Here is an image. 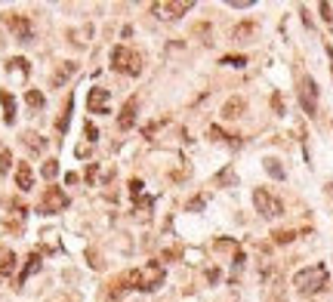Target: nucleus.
I'll list each match as a JSON object with an SVG mask.
<instances>
[{"instance_id": "obj_24", "label": "nucleus", "mask_w": 333, "mask_h": 302, "mask_svg": "<svg viewBox=\"0 0 333 302\" xmlns=\"http://www.w3.org/2000/svg\"><path fill=\"white\" fill-rule=\"evenodd\" d=\"M213 182H216V185H235V173H232V167H225Z\"/></svg>"}, {"instance_id": "obj_29", "label": "nucleus", "mask_w": 333, "mask_h": 302, "mask_svg": "<svg viewBox=\"0 0 333 302\" xmlns=\"http://www.w3.org/2000/svg\"><path fill=\"white\" fill-rule=\"evenodd\" d=\"M84 133H87V142H90V145H96V139H99V130L93 126V121H90V123L84 126Z\"/></svg>"}, {"instance_id": "obj_16", "label": "nucleus", "mask_w": 333, "mask_h": 302, "mask_svg": "<svg viewBox=\"0 0 333 302\" xmlns=\"http://www.w3.org/2000/svg\"><path fill=\"white\" fill-rule=\"evenodd\" d=\"M13 269H16V253L6 250V247H0V277H9Z\"/></svg>"}, {"instance_id": "obj_17", "label": "nucleus", "mask_w": 333, "mask_h": 302, "mask_svg": "<svg viewBox=\"0 0 333 302\" xmlns=\"http://www.w3.org/2000/svg\"><path fill=\"white\" fill-rule=\"evenodd\" d=\"M74 71H77V65H74V62H62V65H59V71L53 74V87H65V84H68V77H74Z\"/></svg>"}, {"instance_id": "obj_7", "label": "nucleus", "mask_w": 333, "mask_h": 302, "mask_svg": "<svg viewBox=\"0 0 333 302\" xmlns=\"http://www.w3.org/2000/svg\"><path fill=\"white\" fill-rule=\"evenodd\" d=\"M300 102H303V111L305 114H315L318 111V84L308 74L300 77Z\"/></svg>"}, {"instance_id": "obj_3", "label": "nucleus", "mask_w": 333, "mask_h": 302, "mask_svg": "<svg viewBox=\"0 0 333 302\" xmlns=\"http://www.w3.org/2000/svg\"><path fill=\"white\" fill-rule=\"evenodd\" d=\"M167 281V269L160 262H145L142 269H136V290H142V293H154V290Z\"/></svg>"}, {"instance_id": "obj_21", "label": "nucleus", "mask_w": 333, "mask_h": 302, "mask_svg": "<svg viewBox=\"0 0 333 302\" xmlns=\"http://www.w3.org/2000/svg\"><path fill=\"white\" fill-rule=\"evenodd\" d=\"M22 139H25V145H28L31 151H43V145H47V142H43V139H40L37 133H31V130H28L25 136H22Z\"/></svg>"}, {"instance_id": "obj_4", "label": "nucleus", "mask_w": 333, "mask_h": 302, "mask_svg": "<svg viewBox=\"0 0 333 302\" xmlns=\"http://www.w3.org/2000/svg\"><path fill=\"white\" fill-rule=\"evenodd\" d=\"M253 204H256V213L266 216V219H278L284 213V204L272 191H266V188H256L253 191Z\"/></svg>"}, {"instance_id": "obj_19", "label": "nucleus", "mask_w": 333, "mask_h": 302, "mask_svg": "<svg viewBox=\"0 0 333 302\" xmlns=\"http://www.w3.org/2000/svg\"><path fill=\"white\" fill-rule=\"evenodd\" d=\"M253 31H256L253 22H241V25H235V28H232V40H238V43H241V40H247Z\"/></svg>"}, {"instance_id": "obj_32", "label": "nucleus", "mask_w": 333, "mask_h": 302, "mask_svg": "<svg viewBox=\"0 0 333 302\" xmlns=\"http://www.w3.org/2000/svg\"><path fill=\"white\" fill-rule=\"evenodd\" d=\"M207 204V197H194V201L188 204V210H201V207Z\"/></svg>"}, {"instance_id": "obj_13", "label": "nucleus", "mask_w": 333, "mask_h": 302, "mask_svg": "<svg viewBox=\"0 0 333 302\" xmlns=\"http://www.w3.org/2000/svg\"><path fill=\"white\" fill-rule=\"evenodd\" d=\"M16 185H19V191H31L34 188V173L28 164H19L16 167Z\"/></svg>"}, {"instance_id": "obj_6", "label": "nucleus", "mask_w": 333, "mask_h": 302, "mask_svg": "<svg viewBox=\"0 0 333 302\" xmlns=\"http://www.w3.org/2000/svg\"><path fill=\"white\" fill-rule=\"evenodd\" d=\"M3 22H6V28L13 31L22 43H31V40H34V28H31L28 16H19V13H3Z\"/></svg>"}, {"instance_id": "obj_28", "label": "nucleus", "mask_w": 333, "mask_h": 302, "mask_svg": "<svg viewBox=\"0 0 333 302\" xmlns=\"http://www.w3.org/2000/svg\"><path fill=\"white\" fill-rule=\"evenodd\" d=\"M266 170L272 173L274 179H284V170H281V164H278V160H272V157H269V160H266Z\"/></svg>"}, {"instance_id": "obj_11", "label": "nucleus", "mask_w": 333, "mask_h": 302, "mask_svg": "<svg viewBox=\"0 0 333 302\" xmlns=\"http://www.w3.org/2000/svg\"><path fill=\"white\" fill-rule=\"evenodd\" d=\"M130 287H136V269H130V272H123L121 277H114L111 281V287H108V296L111 299H118V296H123Z\"/></svg>"}, {"instance_id": "obj_22", "label": "nucleus", "mask_w": 333, "mask_h": 302, "mask_svg": "<svg viewBox=\"0 0 333 302\" xmlns=\"http://www.w3.org/2000/svg\"><path fill=\"white\" fill-rule=\"evenodd\" d=\"M6 68H9V71L25 74V77H28V71H31V68H28V59H9V62H6Z\"/></svg>"}, {"instance_id": "obj_9", "label": "nucleus", "mask_w": 333, "mask_h": 302, "mask_svg": "<svg viewBox=\"0 0 333 302\" xmlns=\"http://www.w3.org/2000/svg\"><path fill=\"white\" fill-rule=\"evenodd\" d=\"M136 111H139V99H127L123 102V108H121V118H118V130L121 133H127V130H133L136 126Z\"/></svg>"}, {"instance_id": "obj_2", "label": "nucleus", "mask_w": 333, "mask_h": 302, "mask_svg": "<svg viewBox=\"0 0 333 302\" xmlns=\"http://www.w3.org/2000/svg\"><path fill=\"white\" fill-rule=\"evenodd\" d=\"M327 284V269L324 265H308V269H300L293 274V287L300 290V293H318V290H324Z\"/></svg>"}, {"instance_id": "obj_26", "label": "nucleus", "mask_w": 333, "mask_h": 302, "mask_svg": "<svg viewBox=\"0 0 333 302\" xmlns=\"http://www.w3.org/2000/svg\"><path fill=\"white\" fill-rule=\"evenodd\" d=\"M56 173H59V160H47L43 164V179H56Z\"/></svg>"}, {"instance_id": "obj_1", "label": "nucleus", "mask_w": 333, "mask_h": 302, "mask_svg": "<svg viewBox=\"0 0 333 302\" xmlns=\"http://www.w3.org/2000/svg\"><path fill=\"white\" fill-rule=\"evenodd\" d=\"M111 68L127 77H139L142 74V56L130 50V46H114L111 50Z\"/></svg>"}, {"instance_id": "obj_31", "label": "nucleus", "mask_w": 333, "mask_h": 302, "mask_svg": "<svg viewBox=\"0 0 333 302\" xmlns=\"http://www.w3.org/2000/svg\"><path fill=\"white\" fill-rule=\"evenodd\" d=\"M142 188H145V185H142V179H130V194L136 197V201H139V194H142Z\"/></svg>"}, {"instance_id": "obj_34", "label": "nucleus", "mask_w": 333, "mask_h": 302, "mask_svg": "<svg viewBox=\"0 0 333 302\" xmlns=\"http://www.w3.org/2000/svg\"><path fill=\"white\" fill-rule=\"evenodd\" d=\"M96 173H99V170H96V164H90V167H87V179L93 182V179H96Z\"/></svg>"}, {"instance_id": "obj_27", "label": "nucleus", "mask_w": 333, "mask_h": 302, "mask_svg": "<svg viewBox=\"0 0 333 302\" xmlns=\"http://www.w3.org/2000/svg\"><path fill=\"white\" fill-rule=\"evenodd\" d=\"M272 238H274V243H290V241L296 238V231H287V228H284V231H274Z\"/></svg>"}, {"instance_id": "obj_12", "label": "nucleus", "mask_w": 333, "mask_h": 302, "mask_svg": "<svg viewBox=\"0 0 333 302\" xmlns=\"http://www.w3.org/2000/svg\"><path fill=\"white\" fill-rule=\"evenodd\" d=\"M244 111H247V102L241 99V96H232V99L222 105V118H225V121H238Z\"/></svg>"}, {"instance_id": "obj_8", "label": "nucleus", "mask_w": 333, "mask_h": 302, "mask_svg": "<svg viewBox=\"0 0 333 302\" xmlns=\"http://www.w3.org/2000/svg\"><path fill=\"white\" fill-rule=\"evenodd\" d=\"M87 108H90V114H108V90L105 87H93V90H90Z\"/></svg>"}, {"instance_id": "obj_20", "label": "nucleus", "mask_w": 333, "mask_h": 302, "mask_svg": "<svg viewBox=\"0 0 333 302\" xmlns=\"http://www.w3.org/2000/svg\"><path fill=\"white\" fill-rule=\"evenodd\" d=\"M25 102H28V108H34V111L47 105V99H43V92H40V90H28V92H25Z\"/></svg>"}, {"instance_id": "obj_10", "label": "nucleus", "mask_w": 333, "mask_h": 302, "mask_svg": "<svg viewBox=\"0 0 333 302\" xmlns=\"http://www.w3.org/2000/svg\"><path fill=\"white\" fill-rule=\"evenodd\" d=\"M154 13H160V19H182L191 9L188 0H176V3H154Z\"/></svg>"}, {"instance_id": "obj_23", "label": "nucleus", "mask_w": 333, "mask_h": 302, "mask_svg": "<svg viewBox=\"0 0 333 302\" xmlns=\"http://www.w3.org/2000/svg\"><path fill=\"white\" fill-rule=\"evenodd\" d=\"M222 65H228V68H244L247 65V56H222Z\"/></svg>"}, {"instance_id": "obj_5", "label": "nucleus", "mask_w": 333, "mask_h": 302, "mask_svg": "<svg viewBox=\"0 0 333 302\" xmlns=\"http://www.w3.org/2000/svg\"><path fill=\"white\" fill-rule=\"evenodd\" d=\"M62 210H68V194L62 188H47V191H43V197H40V204H37V213L56 216V213H62Z\"/></svg>"}, {"instance_id": "obj_25", "label": "nucleus", "mask_w": 333, "mask_h": 302, "mask_svg": "<svg viewBox=\"0 0 333 302\" xmlns=\"http://www.w3.org/2000/svg\"><path fill=\"white\" fill-rule=\"evenodd\" d=\"M207 136H210L213 142H225V139H235V136H225L222 126H210V130H207Z\"/></svg>"}, {"instance_id": "obj_18", "label": "nucleus", "mask_w": 333, "mask_h": 302, "mask_svg": "<svg viewBox=\"0 0 333 302\" xmlns=\"http://www.w3.org/2000/svg\"><path fill=\"white\" fill-rule=\"evenodd\" d=\"M71 108H74V102H71V96H68V102L62 105L59 121H56V130H59V133H65V130H68V123H71Z\"/></svg>"}, {"instance_id": "obj_30", "label": "nucleus", "mask_w": 333, "mask_h": 302, "mask_svg": "<svg viewBox=\"0 0 333 302\" xmlns=\"http://www.w3.org/2000/svg\"><path fill=\"white\" fill-rule=\"evenodd\" d=\"M9 164H13V154H9V151L3 148V151H0V173H6Z\"/></svg>"}, {"instance_id": "obj_14", "label": "nucleus", "mask_w": 333, "mask_h": 302, "mask_svg": "<svg viewBox=\"0 0 333 302\" xmlns=\"http://www.w3.org/2000/svg\"><path fill=\"white\" fill-rule=\"evenodd\" d=\"M34 272H40V253H31V256H28L25 269H22V274L16 277V287H22V284H25V281H28V277H31Z\"/></svg>"}, {"instance_id": "obj_15", "label": "nucleus", "mask_w": 333, "mask_h": 302, "mask_svg": "<svg viewBox=\"0 0 333 302\" xmlns=\"http://www.w3.org/2000/svg\"><path fill=\"white\" fill-rule=\"evenodd\" d=\"M0 102H3V121L6 123H16V99L9 90H0Z\"/></svg>"}, {"instance_id": "obj_33", "label": "nucleus", "mask_w": 333, "mask_h": 302, "mask_svg": "<svg viewBox=\"0 0 333 302\" xmlns=\"http://www.w3.org/2000/svg\"><path fill=\"white\" fill-rule=\"evenodd\" d=\"M272 105H274V111H278V114L284 111V105H281V96H278V92H274V96H272Z\"/></svg>"}, {"instance_id": "obj_35", "label": "nucleus", "mask_w": 333, "mask_h": 302, "mask_svg": "<svg viewBox=\"0 0 333 302\" xmlns=\"http://www.w3.org/2000/svg\"><path fill=\"white\" fill-rule=\"evenodd\" d=\"M87 154H90V142H87V145H80V148H77V157H87Z\"/></svg>"}]
</instances>
